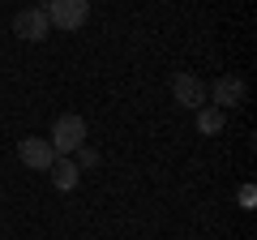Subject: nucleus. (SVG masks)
<instances>
[{"mask_svg":"<svg viewBox=\"0 0 257 240\" xmlns=\"http://www.w3.org/2000/svg\"><path fill=\"white\" fill-rule=\"evenodd\" d=\"M47 30H52V26H47V13L43 9H22L18 18H13V35L26 39V43H43Z\"/></svg>","mask_w":257,"mask_h":240,"instance_id":"5","label":"nucleus"},{"mask_svg":"<svg viewBox=\"0 0 257 240\" xmlns=\"http://www.w3.org/2000/svg\"><path fill=\"white\" fill-rule=\"evenodd\" d=\"M47 172H52V185L60 189V193H69V189H77V180H82V167H77L73 159H56V163L47 167Z\"/></svg>","mask_w":257,"mask_h":240,"instance_id":"7","label":"nucleus"},{"mask_svg":"<svg viewBox=\"0 0 257 240\" xmlns=\"http://www.w3.org/2000/svg\"><path fill=\"white\" fill-rule=\"evenodd\" d=\"M43 13H47V26L82 30V26H86V18H90V0H47Z\"/></svg>","mask_w":257,"mask_h":240,"instance_id":"2","label":"nucleus"},{"mask_svg":"<svg viewBox=\"0 0 257 240\" xmlns=\"http://www.w3.org/2000/svg\"><path fill=\"white\" fill-rule=\"evenodd\" d=\"M47 142H52L56 159H69L77 146H86V120L73 116V111L56 116V120H52V133H47Z\"/></svg>","mask_w":257,"mask_h":240,"instance_id":"1","label":"nucleus"},{"mask_svg":"<svg viewBox=\"0 0 257 240\" xmlns=\"http://www.w3.org/2000/svg\"><path fill=\"white\" fill-rule=\"evenodd\" d=\"M73 155H77V159H73L77 167H94V163H99V150H94V146H77Z\"/></svg>","mask_w":257,"mask_h":240,"instance_id":"9","label":"nucleus"},{"mask_svg":"<svg viewBox=\"0 0 257 240\" xmlns=\"http://www.w3.org/2000/svg\"><path fill=\"white\" fill-rule=\"evenodd\" d=\"M18 159L30 167V172H47V167L56 163V150L47 138H22L18 142Z\"/></svg>","mask_w":257,"mask_h":240,"instance_id":"4","label":"nucleus"},{"mask_svg":"<svg viewBox=\"0 0 257 240\" xmlns=\"http://www.w3.org/2000/svg\"><path fill=\"white\" fill-rule=\"evenodd\" d=\"M206 99H214L219 111H231V107L244 103V82H240V77H219V82L206 90Z\"/></svg>","mask_w":257,"mask_h":240,"instance_id":"6","label":"nucleus"},{"mask_svg":"<svg viewBox=\"0 0 257 240\" xmlns=\"http://www.w3.org/2000/svg\"><path fill=\"white\" fill-rule=\"evenodd\" d=\"M223 120H227V111H219L214 103H206V107H197V129H202L206 138H214V133L223 129Z\"/></svg>","mask_w":257,"mask_h":240,"instance_id":"8","label":"nucleus"},{"mask_svg":"<svg viewBox=\"0 0 257 240\" xmlns=\"http://www.w3.org/2000/svg\"><path fill=\"white\" fill-rule=\"evenodd\" d=\"M172 94H176V103L189 107V111L206 107V82H202L197 73H176V77H172Z\"/></svg>","mask_w":257,"mask_h":240,"instance_id":"3","label":"nucleus"}]
</instances>
